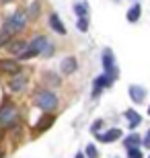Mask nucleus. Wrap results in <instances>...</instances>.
Listing matches in <instances>:
<instances>
[{
    "label": "nucleus",
    "instance_id": "9d476101",
    "mask_svg": "<svg viewBox=\"0 0 150 158\" xmlns=\"http://www.w3.org/2000/svg\"><path fill=\"white\" fill-rule=\"evenodd\" d=\"M130 94H132V99L134 101H144V97H146V93H144V88H140V86H132L130 88Z\"/></svg>",
    "mask_w": 150,
    "mask_h": 158
},
{
    "label": "nucleus",
    "instance_id": "f03ea898",
    "mask_svg": "<svg viewBox=\"0 0 150 158\" xmlns=\"http://www.w3.org/2000/svg\"><path fill=\"white\" fill-rule=\"evenodd\" d=\"M17 117L19 113L15 109V105H11V103L2 105V109H0V127H12L17 123Z\"/></svg>",
    "mask_w": 150,
    "mask_h": 158
},
{
    "label": "nucleus",
    "instance_id": "a878e982",
    "mask_svg": "<svg viewBox=\"0 0 150 158\" xmlns=\"http://www.w3.org/2000/svg\"><path fill=\"white\" fill-rule=\"evenodd\" d=\"M148 113H150V107H148Z\"/></svg>",
    "mask_w": 150,
    "mask_h": 158
},
{
    "label": "nucleus",
    "instance_id": "6ab92c4d",
    "mask_svg": "<svg viewBox=\"0 0 150 158\" xmlns=\"http://www.w3.org/2000/svg\"><path fill=\"white\" fill-rule=\"evenodd\" d=\"M78 29H80V31H87L88 29V23H87V19H84V17L78 19Z\"/></svg>",
    "mask_w": 150,
    "mask_h": 158
},
{
    "label": "nucleus",
    "instance_id": "423d86ee",
    "mask_svg": "<svg viewBox=\"0 0 150 158\" xmlns=\"http://www.w3.org/2000/svg\"><path fill=\"white\" fill-rule=\"evenodd\" d=\"M0 70L8 72V74H19V64L17 62H11V60H2L0 62Z\"/></svg>",
    "mask_w": 150,
    "mask_h": 158
},
{
    "label": "nucleus",
    "instance_id": "5701e85b",
    "mask_svg": "<svg viewBox=\"0 0 150 158\" xmlns=\"http://www.w3.org/2000/svg\"><path fill=\"white\" fill-rule=\"evenodd\" d=\"M146 146L150 148V134H148V140H146Z\"/></svg>",
    "mask_w": 150,
    "mask_h": 158
},
{
    "label": "nucleus",
    "instance_id": "4468645a",
    "mask_svg": "<svg viewBox=\"0 0 150 158\" xmlns=\"http://www.w3.org/2000/svg\"><path fill=\"white\" fill-rule=\"evenodd\" d=\"M74 12L78 15V17H87V12H88V4H87V2H78V4L74 6Z\"/></svg>",
    "mask_w": 150,
    "mask_h": 158
},
{
    "label": "nucleus",
    "instance_id": "412c9836",
    "mask_svg": "<svg viewBox=\"0 0 150 158\" xmlns=\"http://www.w3.org/2000/svg\"><path fill=\"white\" fill-rule=\"evenodd\" d=\"M6 41H8V35L6 33H0V45H4Z\"/></svg>",
    "mask_w": 150,
    "mask_h": 158
},
{
    "label": "nucleus",
    "instance_id": "6e6552de",
    "mask_svg": "<svg viewBox=\"0 0 150 158\" xmlns=\"http://www.w3.org/2000/svg\"><path fill=\"white\" fill-rule=\"evenodd\" d=\"M74 70H76V60L74 58H66L62 62V72L64 74H72Z\"/></svg>",
    "mask_w": 150,
    "mask_h": 158
},
{
    "label": "nucleus",
    "instance_id": "1a4fd4ad",
    "mask_svg": "<svg viewBox=\"0 0 150 158\" xmlns=\"http://www.w3.org/2000/svg\"><path fill=\"white\" fill-rule=\"evenodd\" d=\"M126 117H127V121H130V125H132V127L140 125V121H142V117H140V113H136L134 109H127V111H126Z\"/></svg>",
    "mask_w": 150,
    "mask_h": 158
},
{
    "label": "nucleus",
    "instance_id": "7ed1b4c3",
    "mask_svg": "<svg viewBox=\"0 0 150 158\" xmlns=\"http://www.w3.org/2000/svg\"><path fill=\"white\" fill-rule=\"evenodd\" d=\"M35 103H37V107L43 109V111H52V109H56V105H58V99H56V94L49 93V90H41V93H37Z\"/></svg>",
    "mask_w": 150,
    "mask_h": 158
},
{
    "label": "nucleus",
    "instance_id": "f257e3e1",
    "mask_svg": "<svg viewBox=\"0 0 150 158\" xmlns=\"http://www.w3.org/2000/svg\"><path fill=\"white\" fill-rule=\"evenodd\" d=\"M25 25H27V17H25L23 12H15V15H11V17L6 19L4 31H2V33H6V35H15V33H19V31L25 29Z\"/></svg>",
    "mask_w": 150,
    "mask_h": 158
},
{
    "label": "nucleus",
    "instance_id": "a211bd4d",
    "mask_svg": "<svg viewBox=\"0 0 150 158\" xmlns=\"http://www.w3.org/2000/svg\"><path fill=\"white\" fill-rule=\"evenodd\" d=\"M87 154H88V158H97L99 156V154H97V148L92 146V144H91V146H87Z\"/></svg>",
    "mask_w": 150,
    "mask_h": 158
},
{
    "label": "nucleus",
    "instance_id": "393cba45",
    "mask_svg": "<svg viewBox=\"0 0 150 158\" xmlns=\"http://www.w3.org/2000/svg\"><path fill=\"white\" fill-rule=\"evenodd\" d=\"M0 2H11V0H0Z\"/></svg>",
    "mask_w": 150,
    "mask_h": 158
},
{
    "label": "nucleus",
    "instance_id": "0eeeda50",
    "mask_svg": "<svg viewBox=\"0 0 150 158\" xmlns=\"http://www.w3.org/2000/svg\"><path fill=\"white\" fill-rule=\"evenodd\" d=\"M49 27H52L56 33H60V35H64V33H66V27L62 25V21H60L58 15H52V17H49Z\"/></svg>",
    "mask_w": 150,
    "mask_h": 158
},
{
    "label": "nucleus",
    "instance_id": "39448f33",
    "mask_svg": "<svg viewBox=\"0 0 150 158\" xmlns=\"http://www.w3.org/2000/svg\"><path fill=\"white\" fill-rule=\"evenodd\" d=\"M99 142H115L117 138H121V129H109V131H105V134L97 135Z\"/></svg>",
    "mask_w": 150,
    "mask_h": 158
},
{
    "label": "nucleus",
    "instance_id": "b1692460",
    "mask_svg": "<svg viewBox=\"0 0 150 158\" xmlns=\"http://www.w3.org/2000/svg\"><path fill=\"white\" fill-rule=\"evenodd\" d=\"M76 158H84V156H82V154H78V156H76Z\"/></svg>",
    "mask_w": 150,
    "mask_h": 158
},
{
    "label": "nucleus",
    "instance_id": "dca6fc26",
    "mask_svg": "<svg viewBox=\"0 0 150 158\" xmlns=\"http://www.w3.org/2000/svg\"><path fill=\"white\" fill-rule=\"evenodd\" d=\"M8 49H11L12 53H17V56H19V53L25 49V43H21V41H12V43H8Z\"/></svg>",
    "mask_w": 150,
    "mask_h": 158
},
{
    "label": "nucleus",
    "instance_id": "ddd939ff",
    "mask_svg": "<svg viewBox=\"0 0 150 158\" xmlns=\"http://www.w3.org/2000/svg\"><path fill=\"white\" fill-rule=\"evenodd\" d=\"M140 15H142V10H140V6H132L130 8V12H127V21H132V23H136L140 19Z\"/></svg>",
    "mask_w": 150,
    "mask_h": 158
},
{
    "label": "nucleus",
    "instance_id": "4be33fe9",
    "mask_svg": "<svg viewBox=\"0 0 150 158\" xmlns=\"http://www.w3.org/2000/svg\"><path fill=\"white\" fill-rule=\"evenodd\" d=\"M101 125H103V121H97L95 125H92V131H99V129H101Z\"/></svg>",
    "mask_w": 150,
    "mask_h": 158
},
{
    "label": "nucleus",
    "instance_id": "2eb2a0df",
    "mask_svg": "<svg viewBox=\"0 0 150 158\" xmlns=\"http://www.w3.org/2000/svg\"><path fill=\"white\" fill-rule=\"evenodd\" d=\"M123 144H126L127 150H130V148H138L140 146V138H138V135H130V138H126Z\"/></svg>",
    "mask_w": 150,
    "mask_h": 158
},
{
    "label": "nucleus",
    "instance_id": "20e7f679",
    "mask_svg": "<svg viewBox=\"0 0 150 158\" xmlns=\"http://www.w3.org/2000/svg\"><path fill=\"white\" fill-rule=\"evenodd\" d=\"M103 66H105V72H107L111 78L115 76V60H113L111 49H105V53H103Z\"/></svg>",
    "mask_w": 150,
    "mask_h": 158
},
{
    "label": "nucleus",
    "instance_id": "f8f14e48",
    "mask_svg": "<svg viewBox=\"0 0 150 158\" xmlns=\"http://www.w3.org/2000/svg\"><path fill=\"white\" fill-rule=\"evenodd\" d=\"M25 82H27V80H25V76H19V74H17V78L11 82V90H23Z\"/></svg>",
    "mask_w": 150,
    "mask_h": 158
},
{
    "label": "nucleus",
    "instance_id": "f3484780",
    "mask_svg": "<svg viewBox=\"0 0 150 158\" xmlns=\"http://www.w3.org/2000/svg\"><path fill=\"white\" fill-rule=\"evenodd\" d=\"M37 12H39V4H37V2H33V4L29 6L27 15H29V17H37Z\"/></svg>",
    "mask_w": 150,
    "mask_h": 158
},
{
    "label": "nucleus",
    "instance_id": "aec40b11",
    "mask_svg": "<svg viewBox=\"0 0 150 158\" xmlns=\"http://www.w3.org/2000/svg\"><path fill=\"white\" fill-rule=\"evenodd\" d=\"M130 158H142L140 148H130Z\"/></svg>",
    "mask_w": 150,
    "mask_h": 158
},
{
    "label": "nucleus",
    "instance_id": "9b49d317",
    "mask_svg": "<svg viewBox=\"0 0 150 158\" xmlns=\"http://www.w3.org/2000/svg\"><path fill=\"white\" fill-rule=\"evenodd\" d=\"M109 84H111V76H101V78H97V80H95V94H97L103 86H109Z\"/></svg>",
    "mask_w": 150,
    "mask_h": 158
}]
</instances>
